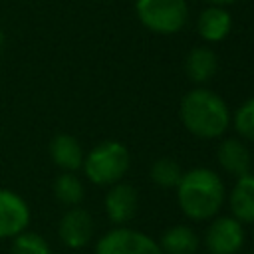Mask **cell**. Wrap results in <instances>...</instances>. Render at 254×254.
Listing matches in <instances>:
<instances>
[{
	"label": "cell",
	"mask_w": 254,
	"mask_h": 254,
	"mask_svg": "<svg viewBox=\"0 0 254 254\" xmlns=\"http://www.w3.org/2000/svg\"><path fill=\"white\" fill-rule=\"evenodd\" d=\"M210 220L204 232L208 254H240L246 240L244 224L234 216H214Z\"/></svg>",
	"instance_id": "obj_6"
},
{
	"label": "cell",
	"mask_w": 254,
	"mask_h": 254,
	"mask_svg": "<svg viewBox=\"0 0 254 254\" xmlns=\"http://www.w3.org/2000/svg\"><path fill=\"white\" fill-rule=\"evenodd\" d=\"M30 224V206L14 190L0 187V238H14Z\"/></svg>",
	"instance_id": "obj_8"
},
{
	"label": "cell",
	"mask_w": 254,
	"mask_h": 254,
	"mask_svg": "<svg viewBox=\"0 0 254 254\" xmlns=\"http://www.w3.org/2000/svg\"><path fill=\"white\" fill-rule=\"evenodd\" d=\"M181 177H183V171H181L179 163L169 157L157 159L151 167V181L161 189H175L179 185Z\"/></svg>",
	"instance_id": "obj_17"
},
{
	"label": "cell",
	"mask_w": 254,
	"mask_h": 254,
	"mask_svg": "<svg viewBox=\"0 0 254 254\" xmlns=\"http://www.w3.org/2000/svg\"><path fill=\"white\" fill-rule=\"evenodd\" d=\"M54 196L65 206H79L85 196V187L77 175L64 171L54 181Z\"/></svg>",
	"instance_id": "obj_16"
},
{
	"label": "cell",
	"mask_w": 254,
	"mask_h": 254,
	"mask_svg": "<svg viewBox=\"0 0 254 254\" xmlns=\"http://www.w3.org/2000/svg\"><path fill=\"white\" fill-rule=\"evenodd\" d=\"M234 129L240 137L254 141V97L244 101L234 113Z\"/></svg>",
	"instance_id": "obj_19"
},
{
	"label": "cell",
	"mask_w": 254,
	"mask_h": 254,
	"mask_svg": "<svg viewBox=\"0 0 254 254\" xmlns=\"http://www.w3.org/2000/svg\"><path fill=\"white\" fill-rule=\"evenodd\" d=\"M137 18L145 28L157 34H175L187 24V0H137Z\"/></svg>",
	"instance_id": "obj_4"
},
{
	"label": "cell",
	"mask_w": 254,
	"mask_h": 254,
	"mask_svg": "<svg viewBox=\"0 0 254 254\" xmlns=\"http://www.w3.org/2000/svg\"><path fill=\"white\" fill-rule=\"evenodd\" d=\"M198 246L200 240L196 232L187 224L169 226L159 240V248L163 254H196Z\"/></svg>",
	"instance_id": "obj_14"
},
{
	"label": "cell",
	"mask_w": 254,
	"mask_h": 254,
	"mask_svg": "<svg viewBox=\"0 0 254 254\" xmlns=\"http://www.w3.org/2000/svg\"><path fill=\"white\" fill-rule=\"evenodd\" d=\"M216 67H218V60H216V54L210 48L196 46L187 54L185 71H187L189 79L194 81V83L208 81L216 73Z\"/></svg>",
	"instance_id": "obj_15"
},
{
	"label": "cell",
	"mask_w": 254,
	"mask_h": 254,
	"mask_svg": "<svg viewBox=\"0 0 254 254\" xmlns=\"http://www.w3.org/2000/svg\"><path fill=\"white\" fill-rule=\"evenodd\" d=\"M95 254H163V252L159 248V242L149 234L127 226H115L97 240Z\"/></svg>",
	"instance_id": "obj_5"
},
{
	"label": "cell",
	"mask_w": 254,
	"mask_h": 254,
	"mask_svg": "<svg viewBox=\"0 0 254 254\" xmlns=\"http://www.w3.org/2000/svg\"><path fill=\"white\" fill-rule=\"evenodd\" d=\"M216 159H218V165L228 175H234L236 179L250 173V167H252L250 151L246 149L244 143L236 139H224L216 149Z\"/></svg>",
	"instance_id": "obj_12"
},
{
	"label": "cell",
	"mask_w": 254,
	"mask_h": 254,
	"mask_svg": "<svg viewBox=\"0 0 254 254\" xmlns=\"http://www.w3.org/2000/svg\"><path fill=\"white\" fill-rule=\"evenodd\" d=\"M198 34L206 42H220L228 36L232 28V18L224 10V6H208L206 10L200 12L198 22H196Z\"/></svg>",
	"instance_id": "obj_13"
},
{
	"label": "cell",
	"mask_w": 254,
	"mask_h": 254,
	"mask_svg": "<svg viewBox=\"0 0 254 254\" xmlns=\"http://www.w3.org/2000/svg\"><path fill=\"white\" fill-rule=\"evenodd\" d=\"M228 204L236 220L242 224H254V173H246L236 179Z\"/></svg>",
	"instance_id": "obj_10"
},
{
	"label": "cell",
	"mask_w": 254,
	"mask_h": 254,
	"mask_svg": "<svg viewBox=\"0 0 254 254\" xmlns=\"http://www.w3.org/2000/svg\"><path fill=\"white\" fill-rule=\"evenodd\" d=\"M175 189L183 214L196 222L214 218L220 212L226 196L220 175L206 167H196L183 173Z\"/></svg>",
	"instance_id": "obj_1"
},
{
	"label": "cell",
	"mask_w": 254,
	"mask_h": 254,
	"mask_svg": "<svg viewBox=\"0 0 254 254\" xmlns=\"http://www.w3.org/2000/svg\"><path fill=\"white\" fill-rule=\"evenodd\" d=\"M58 236L71 250H79L87 246L93 236L91 214L81 206H69L58 222Z\"/></svg>",
	"instance_id": "obj_7"
},
{
	"label": "cell",
	"mask_w": 254,
	"mask_h": 254,
	"mask_svg": "<svg viewBox=\"0 0 254 254\" xmlns=\"http://www.w3.org/2000/svg\"><path fill=\"white\" fill-rule=\"evenodd\" d=\"M103 208H105L107 218L113 224H117V226L127 224L129 220H133V216L137 214V208H139V192H137V189L133 185L121 183V181L111 185L107 194H105Z\"/></svg>",
	"instance_id": "obj_9"
},
{
	"label": "cell",
	"mask_w": 254,
	"mask_h": 254,
	"mask_svg": "<svg viewBox=\"0 0 254 254\" xmlns=\"http://www.w3.org/2000/svg\"><path fill=\"white\" fill-rule=\"evenodd\" d=\"M181 119L192 135L200 139H216L228 129L230 111L220 95L198 87L185 93L181 101Z\"/></svg>",
	"instance_id": "obj_2"
},
{
	"label": "cell",
	"mask_w": 254,
	"mask_h": 254,
	"mask_svg": "<svg viewBox=\"0 0 254 254\" xmlns=\"http://www.w3.org/2000/svg\"><path fill=\"white\" fill-rule=\"evenodd\" d=\"M2 46H4V32L0 30V50H2Z\"/></svg>",
	"instance_id": "obj_21"
},
{
	"label": "cell",
	"mask_w": 254,
	"mask_h": 254,
	"mask_svg": "<svg viewBox=\"0 0 254 254\" xmlns=\"http://www.w3.org/2000/svg\"><path fill=\"white\" fill-rule=\"evenodd\" d=\"M12 254H52L48 240L32 230H24L12 238Z\"/></svg>",
	"instance_id": "obj_18"
},
{
	"label": "cell",
	"mask_w": 254,
	"mask_h": 254,
	"mask_svg": "<svg viewBox=\"0 0 254 254\" xmlns=\"http://www.w3.org/2000/svg\"><path fill=\"white\" fill-rule=\"evenodd\" d=\"M131 157L123 143L103 141L83 157V173L97 187H111L119 183L129 171Z\"/></svg>",
	"instance_id": "obj_3"
},
{
	"label": "cell",
	"mask_w": 254,
	"mask_h": 254,
	"mask_svg": "<svg viewBox=\"0 0 254 254\" xmlns=\"http://www.w3.org/2000/svg\"><path fill=\"white\" fill-rule=\"evenodd\" d=\"M210 6H228V4H232V2H236V0H206Z\"/></svg>",
	"instance_id": "obj_20"
},
{
	"label": "cell",
	"mask_w": 254,
	"mask_h": 254,
	"mask_svg": "<svg viewBox=\"0 0 254 254\" xmlns=\"http://www.w3.org/2000/svg\"><path fill=\"white\" fill-rule=\"evenodd\" d=\"M50 157L56 167L65 173H75L83 165V149L73 135L60 133L50 141Z\"/></svg>",
	"instance_id": "obj_11"
}]
</instances>
